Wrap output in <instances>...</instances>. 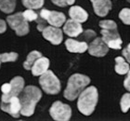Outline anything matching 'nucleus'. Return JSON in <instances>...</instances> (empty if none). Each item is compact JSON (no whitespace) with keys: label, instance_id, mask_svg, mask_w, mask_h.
I'll use <instances>...</instances> for the list:
<instances>
[{"label":"nucleus","instance_id":"nucleus-21","mask_svg":"<svg viewBox=\"0 0 130 121\" xmlns=\"http://www.w3.org/2000/svg\"><path fill=\"white\" fill-rule=\"evenodd\" d=\"M22 2L26 8L39 9L43 7L45 0H22Z\"/></svg>","mask_w":130,"mask_h":121},{"label":"nucleus","instance_id":"nucleus-18","mask_svg":"<svg viewBox=\"0 0 130 121\" xmlns=\"http://www.w3.org/2000/svg\"><path fill=\"white\" fill-rule=\"evenodd\" d=\"M115 72L119 75H125L130 70L128 62L125 61L123 57H117L115 58Z\"/></svg>","mask_w":130,"mask_h":121},{"label":"nucleus","instance_id":"nucleus-32","mask_svg":"<svg viewBox=\"0 0 130 121\" xmlns=\"http://www.w3.org/2000/svg\"><path fill=\"white\" fill-rule=\"evenodd\" d=\"M123 53V56H124V58H125L126 61H127L128 63H130V53L128 52L127 48H124L122 51Z\"/></svg>","mask_w":130,"mask_h":121},{"label":"nucleus","instance_id":"nucleus-5","mask_svg":"<svg viewBox=\"0 0 130 121\" xmlns=\"http://www.w3.org/2000/svg\"><path fill=\"white\" fill-rule=\"evenodd\" d=\"M7 22L11 29L14 30L17 35L23 36L29 33V24L28 21L23 17L22 12H17L9 15L7 18Z\"/></svg>","mask_w":130,"mask_h":121},{"label":"nucleus","instance_id":"nucleus-30","mask_svg":"<svg viewBox=\"0 0 130 121\" xmlns=\"http://www.w3.org/2000/svg\"><path fill=\"white\" fill-rule=\"evenodd\" d=\"M11 89V85L10 83H5L3 84L2 87H1V91H2L3 94H8V92L10 91Z\"/></svg>","mask_w":130,"mask_h":121},{"label":"nucleus","instance_id":"nucleus-31","mask_svg":"<svg viewBox=\"0 0 130 121\" xmlns=\"http://www.w3.org/2000/svg\"><path fill=\"white\" fill-rule=\"evenodd\" d=\"M124 87L125 88L126 90L130 91V70L128 71L127 75H126V77H125V81H124Z\"/></svg>","mask_w":130,"mask_h":121},{"label":"nucleus","instance_id":"nucleus-24","mask_svg":"<svg viewBox=\"0 0 130 121\" xmlns=\"http://www.w3.org/2000/svg\"><path fill=\"white\" fill-rule=\"evenodd\" d=\"M100 28L106 30H117V24L115 22L111 21V20H105V21H101L99 23Z\"/></svg>","mask_w":130,"mask_h":121},{"label":"nucleus","instance_id":"nucleus-33","mask_svg":"<svg viewBox=\"0 0 130 121\" xmlns=\"http://www.w3.org/2000/svg\"><path fill=\"white\" fill-rule=\"evenodd\" d=\"M6 30H7V23L5 22V21L0 19V34L6 32Z\"/></svg>","mask_w":130,"mask_h":121},{"label":"nucleus","instance_id":"nucleus-34","mask_svg":"<svg viewBox=\"0 0 130 121\" xmlns=\"http://www.w3.org/2000/svg\"><path fill=\"white\" fill-rule=\"evenodd\" d=\"M127 48L128 52H129V53H130V44H129V45H128V46H127V48Z\"/></svg>","mask_w":130,"mask_h":121},{"label":"nucleus","instance_id":"nucleus-19","mask_svg":"<svg viewBox=\"0 0 130 121\" xmlns=\"http://www.w3.org/2000/svg\"><path fill=\"white\" fill-rule=\"evenodd\" d=\"M40 57H42V53L37 50H34L28 54L26 61L23 62V67H24L25 70H31L32 67L34 66V64H35V62Z\"/></svg>","mask_w":130,"mask_h":121},{"label":"nucleus","instance_id":"nucleus-14","mask_svg":"<svg viewBox=\"0 0 130 121\" xmlns=\"http://www.w3.org/2000/svg\"><path fill=\"white\" fill-rule=\"evenodd\" d=\"M93 5L95 13L100 17H105L111 9V2L110 0H90Z\"/></svg>","mask_w":130,"mask_h":121},{"label":"nucleus","instance_id":"nucleus-9","mask_svg":"<svg viewBox=\"0 0 130 121\" xmlns=\"http://www.w3.org/2000/svg\"><path fill=\"white\" fill-rule=\"evenodd\" d=\"M0 108L5 113H8L11 116H13L15 118H18L21 116V109H22V104H21L20 98L19 97H12L7 102L1 101Z\"/></svg>","mask_w":130,"mask_h":121},{"label":"nucleus","instance_id":"nucleus-4","mask_svg":"<svg viewBox=\"0 0 130 121\" xmlns=\"http://www.w3.org/2000/svg\"><path fill=\"white\" fill-rule=\"evenodd\" d=\"M39 84H40L42 89L47 94H58L61 89L59 78L50 70H47L46 72L44 73L43 75H40Z\"/></svg>","mask_w":130,"mask_h":121},{"label":"nucleus","instance_id":"nucleus-15","mask_svg":"<svg viewBox=\"0 0 130 121\" xmlns=\"http://www.w3.org/2000/svg\"><path fill=\"white\" fill-rule=\"evenodd\" d=\"M65 46L67 50L72 53H84L88 49V46L85 41H77L72 38L65 41Z\"/></svg>","mask_w":130,"mask_h":121},{"label":"nucleus","instance_id":"nucleus-7","mask_svg":"<svg viewBox=\"0 0 130 121\" xmlns=\"http://www.w3.org/2000/svg\"><path fill=\"white\" fill-rule=\"evenodd\" d=\"M40 16L48 22L50 25L55 27H61L66 22V17L63 13L59 11L42 9L40 11Z\"/></svg>","mask_w":130,"mask_h":121},{"label":"nucleus","instance_id":"nucleus-2","mask_svg":"<svg viewBox=\"0 0 130 121\" xmlns=\"http://www.w3.org/2000/svg\"><path fill=\"white\" fill-rule=\"evenodd\" d=\"M99 101V92L96 87L91 86L81 92L78 96L77 107L78 110L85 116H90L94 112Z\"/></svg>","mask_w":130,"mask_h":121},{"label":"nucleus","instance_id":"nucleus-26","mask_svg":"<svg viewBox=\"0 0 130 121\" xmlns=\"http://www.w3.org/2000/svg\"><path fill=\"white\" fill-rule=\"evenodd\" d=\"M119 18L126 25H130V8H123L120 11Z\"/></svg>","mask_w":130,"mask_h":121},{"label":"nucleus","instance_id":"nucleus-16","mask_svg":"<svg viewBox=\"0 0 130 121\" xmlns=\"http://www.w3.org/2000/svg\"><path fill=\"white\" fill-rule=\"evenodd\" d=\"M48 67H49V60L47 58H46V57H40L35 62V64L32 67L31 71H32V75H35V76H40L41 75H43L44 73L48 70Z\"/></svg>","mask_w":130,"mask_h":121},{"label":"nucleus","instance_id":"nucleus-17","mask_svg":"<svg viewBox=\"0 0 130 121\" xmlns=\"http://www.w3.org/2000/svg\"><path fill=\"white\" fill-rule=\"evenodd\" d=\"M69 16L71 19L74 20L78 22H87L88 18V14L84 8H82L79 6H73L69 9Z\"/></svg>","mask_w":130,"mask_h":121},{"label":"nucleus","instance_id":"nucleus-28","mask_svg":"<svg viewBox=\"0 0 130 121\" xmlns=\"http://www.w3.org/2000/svg\"><path fill=\"white\" fill-rule=\"evenodd\" d=\"M35 22H37V30L39 32H43V30L46 27V21L45 19H43V18L40 16V14H39V17H38L37 20H36Z\"/></svg>","mask_w":130,"mask_h":121},{"label":"nucleus","instance_id":"nucleus-8","mask_svg":"<svg viewBox=\"0 0 130 121\" xmlns=\"http://www.w3.org/2000/svg\"><path fill=\"white\" fill-rule=\"evenodd\" d=\"M101 37L105 43L108 45L109 48H114V49H121L122 48L123 41L120 37L117 30H106L101 29Z\"/></svg>","mask_w":130,"mask_h":121},{"label":"nucleus","instance_id":"nucleus-13","mask_svg":"<svg viewBox=\"0 0 130 121\" xmlns=\"http://www.w3.org/2000/svg\"><path fill=\"white\" fill-rule=\"evenodd\" d=\"M63 32L70 37H76L83 33V27L81 25V22L70 19L65 22L63 25Z\"/></svg>","mask_w":130,"mask_h":121},{"label":"nucleus","instance_id":"nucleus-12","mask_svg":"<svg viewBox=\"0 0 130 121\" xmlns=\"http://www.w3.org/2000/svg\"><path fill=\"white\" fill-rule=\"evenodd\" d=\"M88 52L95 57H104L108 53L109 47L102 37H96L88 46Z\"/></svg>","mask_w":130,"mask_h":121},{"label":"nucleus","instance_id":"nucleus-25","mask_svg":"<svg viewBox=\"0 0 130 121\" xmlns=\"http://www.w3.org/2000/svg\"><path fill=\"white\" fill-rule=\"evenodd\" d=\"M22 14H23V17L27 20L28 22H35L39 17V15L36 12H35L34 9H31V8H27L26 10L22 12Z\"/></svg>","mask_w":130,"mask_h":121},{"label":"nucleus","instance_id":"nucleus-23","mask_svg":"<svg viewBox=\"0 0 130 121\" xmlns=\"http://www.w3.org/2000/svg\"><path fill=\"white\" fill-rule=\"evenodd\" d=\"M120 106L123 113H126L130 109V93H125L123 95L120 102Z\"/></svg>","mask_w":130,"mask_h":121},{"label":"nucleus","instance_id":"nucleus-35","mask_svg":"<svg viewBox=\"0 0 130 121\" xmlns=\"http://www.w3.org/2000/svg\"><path fill=\"white\" fill-rule=\"evenodd\" d=\"M126 1H127V2H129V3H130V0H126Z\"/></svg>","mask_w":130,"mask_h":121},{"label":"nucleus","instance_id":"nucleus-27","mask_svg":"<svg viewBox=\"0 0 130 121\" xmlns=\"http://www.w3.org/2000/svg\"><path fill=\"white\" fill-rule=\"evenodd\" d=\"M51 2L58 7H67V6L73 5L75 0H51Z\"/></svg>","mask_w":130,"mask_h":121},{"label":"nucleus","instance_id":"nucleus-1","mask_svg":"<svg viewBox=\"0 0 130 121\" xmlns=\"http://www.w3.org/2000/svg\"><path fill=\"white\" fill-rule=\"evenodd\" d=\"M22 109L21 115L23 116H31L35 113V106L42 98V92L37 87L27 86L19 95Z\"/></svg>","mask_w":130,"mask_h":121},{"label":"nucleus","instance_id":"nucleus-10","mask_svg":"<svg viewBox=\"0 0 130 121\" xmlns=\"http://www.w3.org/2000/svg\"><path fill=\"white\" fill-rule=\"evenodd\" d=\"M11 89L8 94H3L1 97L2 102H8L12 97H19L24 89V79L22 76H15L10 81Z\"/></svg>","mask_w":130,"mask_h":121},{"label":"nucleus","instance_id":"nucleus-29","mask_svg":"<svg viewBox=\"0 0 130 121\" xmlns=\"http://www.w3.org/2000/svg\"><path fill=\"white\" fill-rule=\"evenodd\" d=\"M82 34H83V38H85L86 40H90L92 38H96V35H97V34L92 30H87Z\"/></svg>","mask_w":130,"mask_h":121},{"label":"nucleus","instance_id":"nucleus-20","mask_svg":"<svg viewBox=\"0 0 130 121\" xmlns=\"http://www.w3.org/2000/svg\"><path fill=\"white\" fill-rule=\"evenodd\" d=\"M16 8V0H0V10L4 13H12Z\"/></svg>","mask_w":130,"mask_h":121},{"label":"nucleus","instance_id":"nucleus-3","mask_svg":"<svg viewBox=\"0 0 130 121\" xmlns=\"http://www.w3.org/2000/svg\"><path fill=\"white\" fill-rule=\"evenodd\" d=\"M90 83V78L85 75L74 74L68 80L64 90V97L68 101H74Z\"/></svg>","mask_w":130,"mask_h":121},{"label":"nucleus","instance_id":"nucleus-6","mask_svg":"<svg viewBox=\"0 0 130 121\" xmlns=\"http://www.w3.org/2000/svg\"><path fill=\"white\" fill-rule=\"evenodd\" d=\"M49 114L54 120L68 121L72 116V109L68 104L57 101L51 105L49 109Z\"/></svg>","mask_w":130,"mask_h":121},{"label":"nucleus","instance_id":"nucleus-11","mask_svg":"<svg viewBox=\"0 0 130 121\" xmlns=\"http://www.w3.org/2000/svg\"><path fill=\"white\" fill-rule=\"evenodd\" d=\"M44 38L49 41L53 45H60L62 42L63 33L59 27L55 26H46L42 32Z\"/></svg>","mask_w":130,"mask_h":121},{"label":"nucleus","instance_id":"nucleus-22","mask_svg":"<svg viewBox=\"0 0 130 121\" xmlns=\"http://www.w3.org/2000/svg\"><path fill=\"white\" fill-rule=\"evenodd\" d=\"M18 59V54L16 52H8V53L0 54V64L1 62H15Z\"/></svg>","mask_w":130,"mask_h":121}]
</instances>
